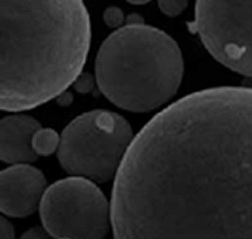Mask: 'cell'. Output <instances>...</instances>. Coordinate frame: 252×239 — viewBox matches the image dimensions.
Instances as JSON below:
<instances>
[{
	"mask_svg": "<svg viewBox=\"0 0 252 239\" xmlns=\"http://www.w3.org/2000/svg\"><path fill=\"white\" fill-rule=\"evenodd\" d=\"M48 232L46 229H42V228H32L27 232L26 234H23V238H46Z\"/></svg>",
	"mask_w": 252,
	"mask_h": 239,
	"instance_id": "5bb4252c",
	"label": "cell"
},
{
	"mask_svg": "<svg viewBox=\"0 0 252 239\" xmlns=\"http://www.w3.org/2000/svg\"><path fill=\"white\" fill-rule=\"evenodd\" d=\"M94 86V80L90 73H81L77 77V80L73 83V87L80 93H87L92 91Z\"/></svg>",
	"mask_w": 252,
	"mask_h": 239,
	"instance_id": "7c38bea8",
	"label": "cell"
},
{
	"mask_svg": "<svg viewBox=\"0 0 252 239\" xmlns=\"http://www.w3.org/2000/svg\"><path fill=\"white\" fill-rule=\"evenodd\" d=\"M61 137L52 128L40 127L33 136V149L38 156H49L58 150Z\"/></svg>",
	"mask_w": 252,
	"mask_h": 239,
	"instance_id": "9c48e42d",
	"label": "cell"
},
{
	"mask_svg": "<svg viewBox=\"0 0 252 239\" xmlns=\"http://www.w3.org/2000/svg\"><path fill=\"white\" fill-rule=\"evenodd\" d=\"M39 214L44 229L58 239L103 238L112 228L106 197L82 177L62 179L46 189Z\"/></svg>",
	"mask_w": 252,
	"mask_h": 239,
	"instance_id": "5b68a950",
	"label": "cell"
},
{
	"mask_svg": "<svg viewBox=\"0 0 252 239\" xmlns=\"http://www.w3.org/2000/svg\"><path fill=\"white\" fill-rule=\"evenodd\" d=\"M126 23L127 24H143V18L138 14H131L126 18Z\"/></svg>",
	"mask_w": 252,
	"mask_h": 239,
	"instance_id": "9a60e30c",
	"label": "cell"
},
{
	"mask_svg": "<svg viewBox=\"0 0 252 239\" xmlns=\"http://www.w3.org/2000/svg\"><path fill=\"white\" fill-rule=\"evenodd\" d=\"M1 238H14V228L12 223L1 218Z\"/></svg>",
	"mask_w": 252,
	"mask_h": 239,
	"instance_id": "4fadbf2b",
	"label": "cell"
},
{
	"mask_svg": "<svg viewBox=\"0 0 252 239\" xmlns=\"http://www.w3.org/2000/svg\"><path fill=\"white\" fill-rule=\"evenodd\" d=\"M96 81L103 96L131 112L160 107L177 93L183 78V56L165 31L126 24L101 44Z\"/></svg>",
	"mask_w": 252,
	"mask_h": 239,
	"instance_id": "3957f363",
	"label": "cell"
},
{
	"mask_svg": "<svg viewBox=\"0 0 252 239\" xmlns=\"http://www.w3.org/2000/svg\"><path fill=\"white\" fill-rule=\"evenodd\" d=\"M159 8L168 17H177L188 5V0H158Z\"/></svg>",
	"mask_w": 252,
	"mask_h": 239,
	"instance_id": "30bf717a",
	"label": "cell"
},
{
	"mask_svg": "<svg viewBox=\"0 0 252 239\" xmlns=\"http://www.w3.org/2000/svg\"><path fill=\"white\" fill-rule=\"evenodd\" d=\"M126 1H129L130 4H134V5H141V4L149 3L150 0H126Z\"/></svg>",
	"mask_w": 252,
	"mask_h": 239,
	"instance_id": "2e32d148",
	"label": "cell"
},
{
	"mask_svg": "<svg viewBox=\"0 0 252 239\" xmlns=\"http://www.w3.org/2000/svg\"><path fill=\"white\" fill-rule=\"evenodd\" d=\"M193 27L215 60L252 77V0H197Z\"/></svg>",
	"mask_w": 252,
	"mask_h": 239,
	"instance_id": "8992f818",
	"label": "cell"
},
{
	"mask_svg": "<svg viewBox=\"0 0 252 239\" xmlns=\"http://www.w3.org/2000/svg\"><path fill=\"white\" fill-rule=\"evenodd\" d=\"M42 127L28 115H13L0 123V157L8 164H31L38 159L33 136Z\"/></svg>",
	"mask_w": 252,
	"mask_h": 239,
	"instance_id": "ba28073f",
	"label": "cell"
},
{
	"mask_svg": "<svg viewBox=\"0 0 252 239\" xmlns=\"http://www.w3.org/2000/svg\"><path fill=\"white\" fill-rule=\"evenodd\" d=\"M115 238H252V89L183 97L134 137L115 178Z\"/></svg>",
	"mask_w": 252,
	"mask_h": 239,
	"instance_id": "6da1fadb",
	"label": "cell"
},
{
	"mask_svg": "<svg viewBox=\"0 0 252 239\" xmlns=\"http://www.w3.org/2000/svg\"><path fill=\"white\" fill-rule=\"evenodd\" d=\"M134 135L120 115L96 110L68 123L58 148V160L72 177L106 182L118 174Z\"/></svg>",
	"mask_w": 252,
	"mask_h": 239,
	"instance_id": "277c9868",
	"label": "cell"
},
{
	"mask_svg": "<svg viewBox=\"0 0 252 239\" xmlns=\"http://www.w3.org/2000/svg\"><path fill=\"white\" fill-rule=\"evenodd\" d=\"M242 86L249 87V89H252V77H246V80L242 82Z\"/></svg>",
	"mask_w": 252,
	"mask_h": 239,
	"instance_id": "e0dca14e",
	"label": "cell"
},
{
	"mask_svg": "<svg viewBox=\"0 0 252 239\" xmlns=\"http://www.w3.org/2000/svg\"><path fill=\"white\" fill-rule=\"evenodd\" d=\"M103 20L110 28H119L125 22V15L120 8L110 6L103 13Z\"/></svg>",
	"mask_w": 252,
	"mask_h": 239,
	"instance_id": "8fae6325",
	"label": "cell"
},
{
	"mask_svg": "<svg viewBox=\"0 0 252 239\" xmlns=\"http://www.w3.org/2000/svg\"><path fill=\"white\" fill-rule=\"evenodd\" d=\"M47 180L29 164H14L0 174V210L8 216L23 218L39 208Z\"/></svg>",
	"mask_w": 252,
	"mask_h": 239,
	"instance_id": "52a82bcc",
	"label": "cell"
},
{
	"mask_svg": "<svg viewBox=\"0 0 252 239\" xmlns=\"http://www.w3.org/2000/svg\"><path fill=\"white\" fill-rule=\"evenodd\" d=\"M0 14L1 110L26 111L66 92L91 43L82 0H0Z\"/></svg>",
	"mask_w": 252,
	"mask_h": 239,
	"instance_id": "7a4b0ae2",
	"label": "cell"
}]
</instances>
